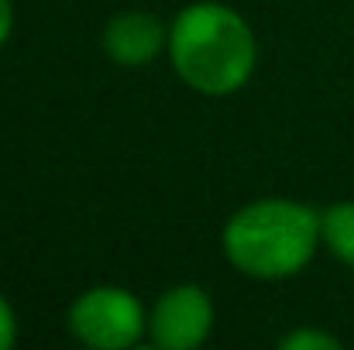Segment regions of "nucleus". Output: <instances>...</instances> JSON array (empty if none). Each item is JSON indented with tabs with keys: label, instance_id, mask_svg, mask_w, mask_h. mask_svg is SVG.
<instances>
[{
	"label": "nucleus",
	"instance_id": "obj_1",
	"mask_svg": "<svg viewBox=\"0 0 354 350\" xmlns=\"http://www.w3.org/2000/svg\"><path fill=\"white\" fill-rule=\"evenodd\" d=\"M169 59L176 76L203 97H231L254 72V35L227 3H189L169 28Z\"/></svg>",
	"mask_w": 354,
	"mask_h": 350
},
{
	"label": "nucleus",
	"instance_id": "obj_2",
	"mask_svg": "<svg viewBox=\"0 0 354 350\" xmlns=\"http://www.w3.org/2000/svg\"><path fill=\"white\" fill-rule=\"evenodd\" d=\"M320 213L296 200H258L241 206L224 227V254L248 278H292L299 275L317 247Z\"/></svg>",
	"mask_w": 354,
	"mask_h": 350
},
{
	"label": "nucleus",
	"instance_id": "obj_3",
	"mask_svg": "<svg viewBox=\"0 0 354 350\" xmlns=\"http://www.w3.org/2000/svg\"><path fill=\"white\" fill-rule=\"evenodd\" d=\"M69 330L86 347L127 350L145 337V309L134 292L97 285L69 306Z\"/></svg>",
	"mask_w": 354,
	"mask_h": 350
},
{
	"label": "nucleus",
	"instance_id": "obj_4",
	"mask_svg": "<svg viewBox=\"0 0 354 350\" xmlns=\"http://www.w3.org/2000/svg\"><path fill=\"white\" fill-rule=\"evenodd\" d=\"M214 330V302L200 285H176L162 292L148 316V333L162 350H193Z\"/></svg>",
	"mask_w": 354,
	"mask_h": 350
},
{
	"label": "nucleus",
	"instance_id": "obj_5",
	"mask_svg": "<svg viewBox=\"0 0 354 350\" xmlns=\"http://www.w3.org/2000/svg\"><path fill=\"white\" fill-rule=\"evenodd\" d=\"M104 48L118 66H145L169 48V31L155 14L124 10L104 31Z\"/></svg>",
	"mask_w": 354,
	"mask_h": 350
},
{
	"label": "nucleus",
	"instance_id": "obj_6",
	"mask_svg": "<svg viewBox=\"0 0 354 350\" xmlns=\"http://www.w3.org/2000/svg\"><path fill=\"white\" fill-rule=\"evenodd\" d=\"M320 237L334 257L354 268V203H334L320 213Z\"/></svg>",
	"mask_w": 354,
	"mask_h": 350
},
{
	"label": "nucleus",
	"instance_id": "obj_7",
	"mask_svg": "<svg viewBox=\"0 0 354 350\" xmlns=\"http://www.w3.org/2000/svg\"><path fill=\"white\" fill-rule=\"evenodd\" d=\"M282 350H341V340L320 330H292L289 337L279 340Z\"/></svg>",
	"mask_w": 354,
	"mask_h": 350
},
{
	"label": "nucleus",
	"instance_id": "obj_8",
	"mask_svg": "<svg viewBox=\"0 0 354 350\" xmlns=\"http://www.w3.org/2000/svg\"><path fill=\"white\" fill-rule=\"evenodd\" d=\"M14 340H17V316H14L10 302L0 295V350L14 347Z\"/></svg>",
	"mask_w": 354,
	"mask_h": 350
},
{
	"label": "nucleus",
	"instance_id": "obj_9",
	"mask_svg": "<svg viewBox=\"0 0 354 350\" xmlns=\"http://www.w3.org/2000/svg\"><path fill=\"white\" fill-rule=\"evenodd\" d=\"M10 28H14V7H10V0H0V48L7 45Z\"/></svg>",
	"mask_w": 354,
	"mask_h": 350
}]
</instances>
